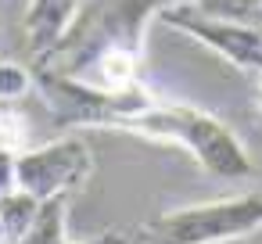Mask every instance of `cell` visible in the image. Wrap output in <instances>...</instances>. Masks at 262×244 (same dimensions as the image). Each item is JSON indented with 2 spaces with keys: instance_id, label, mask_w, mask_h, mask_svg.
I'll use <instances>...</instances> for the list:
<instances>
[{
  "instance_id": "5b68a950",
  "label": "cell",
  "mask_w": 262,
  "mask_h": 244,
  "mask_svg": "<svg viewBox=\"0 0 262 244\" xmlns=\"http://www.w3.org/2000/svg\"><path fill=\"white\" fill-rule=\"evenodd\" d=\"M158 22L183 33V36H190V40H198V43H205L208 51L226 58L237 72H244L251 79H262V26L208 15V11L194 8L190 0L169 4L158 15Z\"/></svg>"
},
{
  "instance_id": "52a82bcc",
  "label": "cell",
  "mask_w": 262,
  "mask_h": 244,
  "mask_svg": "<svg viewBox=\"0 0 262 244\" xmlns=\"http://www.w3.org/2000/svg\"><path fill=\"white\" fill-rule=\"evenodd\" d=\"M0 147L8 154H15V158L29 147V115L18 104L0 108Z\"/></svg>"
},
{
  "instance_id": "7a4b0ae2",
  "label": "cell",
  "mask_w": 262,
  "mask_h": 244,
  "mask_svg": "<svg viewBox=\"0 0 262 244\" xmlns=\"http://www.w3.org/2000/svg\"><path fill=\"white\" fill-rule=\"evenodd\" d=\"M169 4H180V0H83L72 29L58 40L51 54L33 61V69L79 79L104 54L144 58L147 29Z\"/></svg>"
},
{
  "instance_id": "3957f363",
  "label": "cell",
  "mask_w": 262,
  "mask_h": 244,
  "mask_svg": "<svg viewBox=\"0 0 262 244\" xmlns=\"http://www.w3.org/2000/svg\"><path fill=\"white\" fill-rule=\"evenodd\" d=\"M262 230V190L162 212L133 230L137 244H226Z\"/></svg>"
},
{
  "instance_id": "6da1fadb",
  "label": "cell",
  "mask_w": 262,
  "mask_h": 244,
  "mask_svg": "<svg viewBox=\"0 0 262 244\" xmlns=\"http://www.w3.org/2000/svg\"><path fill=\"white\" fill-rule=\"evenodd\" d=\"M119 133L129 137H144L151 144H172L180 151H187L208 176L219 180H251L258 176L255 158L248 154V147L241 144V137L212 112L187 104V101H162L158 94L133 112Z\"/></svg>"
},
{
  "instance_id": "9c48e42d",
  "label": "cell",
  "mask_w": 262,
  "mask_h": 244,
  "mask_svg": "<svg viewBox=\"0 0 262 244\" xmlns=\"http://www.w3.org/2000/svg\"><path fill=\"white\" fill-rule=\"evenodd\" d=\"M11 190H18V183H15V154H8L0 147V197H8Z\"/></svg>"
},
{
  "instance_id": "277c9868",
  "label": "cell",
  "mask_w": 262,
  "mask_h": 244,
  "mask_svg": "<svg viewBox=\"0 0 262 244\" xmlns=\"http://www.w3.org/2000/svg\"><path fill=\"white\" fill-rule=\"evenodd\" d=\"M94 176V151L83 137L69 133L40 147H26L15 158V183L40 205L79 194Z\"/></svg>"
},
{
  "instance_id": "30bf717a",
  "label": "cell",
  "mask_w": 262,
  "mask_h": 244,
  "mask_svg": "<svg viewBox=\"0 0 262 244\" xmlns=\"http://www.w3.org/2000/svg\"><path fill=\"white\" fill-rule=\"evenodd\" d=\"M0 244H8V233H4V219H0Z\"/></svg>"
},
{
  "instance_id": "8992f818",
  "label": "cell",
  "mask_w": 262,
  "mask_h": 244,
  "mask_svg": "<svg viewBox=\"0 0 262 244\" xmlns=\"http://www.w3.org/2000/svg\"><path fill=\"white\" fill-rule=\"evenodd\" d=\"M79 8H83V0H29V8H26L29 65L58 47V40L72 29Z\"/></svg>"
},
{
  "instance_id": "ba28073f",
  "label": "cell",
  "mask_w": 262,
  "mask_h": 244,
  "mask_svg": "<svg viewBox=\"0 0 262 244\" xmlns=\"http://www.w3.org/2000/svg\"><path fill=\"white\" fill-rule=\"evenodd\" d=\"M33 69H22L15 61H0V104H18L33 90Z\"/></svg>"
},
{
  "instance_id": "8fae6325",
  "label": "cell",
  "mask_w": 262,
  "mask_h": 244,
  "mask_svg": "<svg viewBox=\"0 0 262 244\" xmlns=\"http://www.w3.org/2000/svg\"><path fill=\"white\" fill-rule=\"evenodd\" d=\"M258 112H262V83H258Z\"/></svg>"
}]
</instances>
